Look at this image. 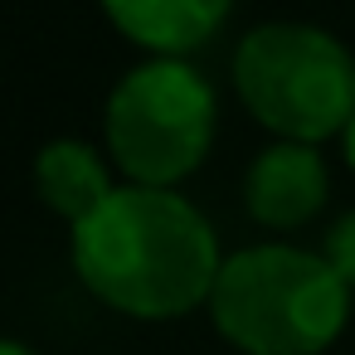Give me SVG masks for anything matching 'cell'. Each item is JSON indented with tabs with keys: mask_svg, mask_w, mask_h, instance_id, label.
<instances>
[{
	"mask_svg": "<svg viewBox=\"0 0 355 355\" xmlns=\"http://www.w3.org/2000/svg\"><path fill=\"white\" fill-rule=\"evenodd\" d=\"M219 263L209 219L171 185L132 180L73 224V268L83 287L122 316H185L209 302Z\"/></svg>",
	"mask_w": 355,
	"mask_h": 355,
	"instance_id": "cell-1",
	"label": "cell"
},
{
	"mask_svg": "<svg viewBox=\"0 0 355 355\" xmlns=\"http://www.w3.org/2000/svg\"><path fill=\"white\" fill-rule=\"evenodd\" d=\"M214 331L243 355H321L350 316V287L326 253L263 243L219 263Z\"/></svg>",
	"mask_w": 355,
	"mask_h": 355,
	"instance_id": "cell-2",
	"label": "cell"
},
{
	"mask_svg": "<svg viewBox=\"0 0 355 355\" xmlns=\"http://www.w3.org/2000/svg\"><path fill=\"white\" fill-rule=\"evenodd\" d=\"M234 88L243 107L287 141L340 137L355 117V59L316 25H258L234 49Z\"/></svg>",
	"mask_w": 355,
	"mask_h": 355,
	"instance_id": "cell-3",
	"label": "cell"
},
{
	"mask_svg": "<svg viewBox=\"0 0 355 355\" xmlns=\"http://www.w3.org/2000/svg\"><path fill=\"white\" fill-rule=\"evenodd\" d=\"M214 88L185 54L137 64L107 98L112 166L137 185H175L195 175L214 146Z\"/></svg>",
	"mask_w": 355,
	"mask_h": 355,
	"instance_id": "cell-4",
	"label": "cell"
},
{
	"mask_svg": "<svg viewBox=\"0 0 355 355\" xmlns=\"http://www.w3.org/2000/svg\"><path fill=\"white\" fill-rule=\"evenodd\" d=\"M326 190L331 180H326V161L316 141L277 137V146L258 151L243 175V205L263 229H297L316 219L326 205Z\"/></svg>",
	"mask_w": 355,
	"mask_h": 355,
	"instance_id": "cell-5",
	"label": "cell"
},
{
	"mask_svg": "<svg viewBox=\"0 0 355 355\" xmlns=\"http://www.w3.org/2000/svg\"><path fill=\"white\" fill-rule=\"evenodd\" d=\"M107 20L141 49L190 54L229 20L234 0H103Z\"/></svg>",
	"mask_w": 355,
	"mask_h": 355,
	"instance_id": "cell-6",
	"label": "cell"
},
{
	"mask_svg": "<svg viewBox=\"0 0 355 355\" xmlns=\"http://www.w3.org/2000/svg\"><path fill=\"white\" fill-rule=\"evenodd\" d=\"M35 190L40 200L69 219V224H83L117 185L107 180V161L88 146V141H49L35 161Z\"/></svg>",
	"mask_w": 355,
	"mask_h": 355,
	"instance_id": "cell-7",
	"label": "cell"
},
{
	"mask_svg": "<svg viewBox=\"0 0 355 355\" xmlns=\"http://www.w3.org/2000/svg\"><path fill=\"white\" fill-rule=\"evenodd\" d=\"M326 263L345 277V287L355 292V209H345L331 229H326V243H321Z\"/></svg>",
	"mask_w": 355,
	"mask_h": 355,
	"instance_id": "cell-8",
	"label": "cell"
},
{
	"mask_svg": "<svg viewBox=\"0 0 355 355\" xmlns=\"http://www.w3.org/2000/svg\"><path fill=\"white\" fill-rule=\"evenodd\" d=\"M340 137H345V161H350V171H355V117L345 122V132H340Z\"/></svg>",
	"mask_w": 355,
	"mask_h": 355,
	"instance_id": "cell-9",
	"label": "cell"
},
{
	"mask_svg": "<svg viewBox=\"0 0 355 355\" xmlns=\"http://www.w3.org/2000/svg\"><path fill=\"white\" fill-rule=\"evenodd\" d=\"M0 355H35V350L20 345V340H10V336H0Z\"/></svg>",
	"mask_w": 355,
	"mask_h": 355,
	"instance_id": "cell-10",
	"label": "cell"
}]
</instances>
